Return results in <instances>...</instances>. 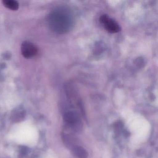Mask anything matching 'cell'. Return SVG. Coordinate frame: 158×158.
<instances>
[{
	"label": "cell",
	"mask_w": 158,
	"mask_h": 158,
	"mask_svg": "<svg viewBox=\"0 0 158 158\" xmlns=\"http://www.w3.org/2000/svg\"><path fill=\"white\" fill-rule=\"evenodd\" d=\"M48 22L51 29L58 34H64L70 32L75 24V18L73 12L65 6L56 8L50 13Z\"/></svg>",
	"instance_id": "cell-1"
},
{
	"label": "cell",
	"mask_w": 158,
	"mask_h": 158,
	"mask_svg": "<svg viewBox=\"0 0 158 158\" xmlns=\"http://www.w3.org/2000/svg\"><path fill=\"white\" fill-rule=\"evenodd\" d=\"M15 136L16 140L20 143L32 145L37 139V133L33 127L24 124L18 127L15 131Z\"/></svg>",
	"instance_id": "cell-2"
},
{
	"label": "cell",
	"mask_w": 158,
	"mask_h": 158,
	"mask_svg": "<svg viewBox=\"0 0 158 158\" xmlns=\"http://www.w3.org/2000/svg\"><path fill=\"white\" fill-rule=\"evenodd\" d=\"M101 23L109 33H118L121 31V27L117 22L107 15H103L100 18Z\"/></svg>",
	"instance_id": "cell-3"
},
{
	"label": "cell",
	"mask_w": 158,
	"mask_h": 158,
	"mask_svg": "<svg viewBox=\"0 0 158 158\" xmlns=\"http://www.w3.org/2000/svg\"><path fill=\"white\" fill-rule=\"evenodd\" d=\"M38 52L37 47L32 42L26 41L22 43L21 52L26 59H30L35 57L37 54Z\"/></svg>",
	"instance_id": "cell-4"
},
{
	"label": "cell",
	"mask_w": 158,
	"mask_h": 158,
	"mask_svg": "<svg viewBox=\"0 0 158 158\" xmlns=\"http://www.w3.org/2000/svg\"><path fill=\"white\" fill-rule=\"evenodd\" d=\"M64 120L67 123L71 126H75L79 123L80 121L79 114L75 111H68L64 115Z\"/></svg>",
	"instance_id": "cell-5"
},
{
	"label": "cell",
	"mask_w": 158,
	"mask_h": 158,
	"mask_svg": "<svg viewBox=\"0 0 158 158\" xmlns=\"http://www.w3.org/2000/svg\"><path fill=\"white\" fill-rule=\"evenodd\" d=\"M73 153L78 158H87L88 152L85 149L80 146H76L73 149Z\"/></svg>",
	"instance_id": "cell-6"
},
{
	"label": "cell",
	"mask_w": 158,
	"mask_h": 158,
	"mask_svg": "<svg viewBox=\"0 0 158 158\" xmlns=\"http://www.w3.org/2000/svg\"><path fill=\"white\" fill-rule=\"evenodd\" d=\"M3 5L7 9L11 10L16 11L19 8V4L18 2L14 0H4L2 2Z\"/></svg>",
	"instance_id": "cell-7"
}]
</instances>
